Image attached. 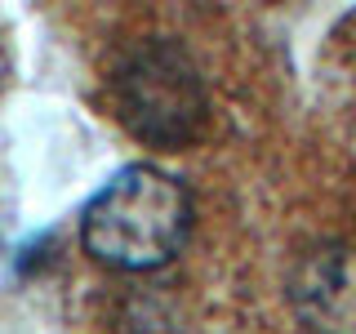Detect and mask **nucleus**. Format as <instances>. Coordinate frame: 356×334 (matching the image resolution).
<instances>
[{
	"instance_id": "nucleus-2",
	"label": "nucleus",
	"mask_w": 356,
	"mask_h": 334,
	"mask_svg": "<svg viewBox=\"0 0 356 334\" xmlns=\"http://www.w3.org/2000/svg\"><path fill=\"white\" fill-rule=\"evenodd\" d=\"M111 94H116V116L125 120V129L161 152L196 143L209 116L205 81L192 54L174 36H138L125 45L116 54Z\"/></svg>"
},
{
	"instance_id": "nucleus-1",
	"label": "nucleus",
	"mask_w": 356,
	"mask_h": 334,
	"mask_svg": "<svg viewBox=\"0 0 356 334\" xmlns=\"http://www.w3.org/2000/svg\"><path fill=\"white\" fill-rule=\"evenodd\" d=\"M192 200L156 165H125L81 214V241L103 267L152 272L183 250Z\"/></svg>"
},
{
	"instance_id": "nucleus-3",
	"label": "nucleus",
	"mask_w": 356,
	"mask_h": 334,
	"mask_svg": "<svg viewBox=\"0 0 356 334\" xmlns=\"http://www.w3.org/2000/svg\"><path fill=\"white\" fill-rule=\"evenodd\" d=\"M294 308L316 334H356V245H321L294 272Z\"/></svg>"
}]
</instances>
